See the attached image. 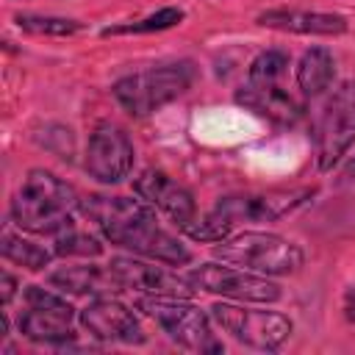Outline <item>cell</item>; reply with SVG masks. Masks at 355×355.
Instances as JSON below:
<instances>
[{"mask_svg": "<svg viewBox=\"0 0 355 355\" xmlns=\"http://www.w3.org/2000/svg\"><path fill=\"white\" fill-rule=\"evenodd\" d=\"M53 252L61 255V258H100L103 255V241L72 225L64 233L53 236Z\"/></svg>", "mask_w": 355, "mask_h": 355, "instance_id": "7402d4cb", "label": "cell"}, {"mask_svg": "<svg viewBox=\"0 0 355 355\" xmlns=\"http://www.w3.org/2000/svg\"><path fill=\"white\" fill-rule=\"evenodd\" d=\"M17 288H19V280L6 269V272H3V305H8V302L14 300Z\"/></svg>", "mask_w": 355, "mask_h": 355, "instance_id": "cb8c5ba5", "label": "cell"}, {"mask_svg": "<svg viewBox=\"0 0 355 355\" xmlns=\"http://www.w3.org/2000/svg\"><path fill=\"white\" fill-rule=\"evenodd\" d=\"M0 255L8 263H17V266H22L28 272H42L44 266H50V261H53L55 252H50L42 244H36L31 239H22L11 227H6L3 236H0Z\"/></svg>", "mask_w": 355, "mask_h": 355, "instance_id": "d6986e66", "label": "cell"}, {"mask_svg": "<svg viewBox=\"0 0 355 355\" xmlns=\"http://www.w3.org/2000/svg\"><path fill=\"white\" fill-rule=\"evenodd\" d=\"M136 308L155 319L161 330L180 347L191 352H222V341L211 330V313L200 311L189 300L178 297H147L141 294L136 300Z\"/></svg>", "mask_w": 355, "mask_h": 355, "instance_id": "52a82bcc", "label": "cell"}, {"mask_svg": "<svg viewBox=\"0 0 355 355\" xmlns=\"http://www.w3.org/2000/svg\"><path fill=\"white\" fill-rule=\"evenodd\" d=\"M336 78V58L327 47H311L297 64V86L302 97H319L330 89Z\"/></svg>", "mask_w": 355, "mask_h": 355, "instance_id": "ac0fdd59", "label": "cell"}, {"mask_svg": "<svg viewBox=\"0 0 355 355\" xmlns=\"http://www.w3.org/2000/svg\"><path fill=\"white\" fill-rule=\"evenodd\" d=\"M236 103L244 105L247 111L275 122V125H294L297 119H302V103H297L283 83L280 86H252L244 83L236 92Z\"/></svg>", "mask_w": 355, "mask_h": 355, "instance_id": "e0dca14e", "label": "cell"}, {"mask_svg": "<svg viewBox=\"0 0 355 355\" xmlns=\"http://www.w3.org/2000/svg\"><path fill=\"white\" fill-rule=\"evenodd\" d=\"M286 72H288V53L263 50L250 61L247 83H252V86H280Z\"/></svg>", "mask_w": 355, "mask_h": 355, "instance_id": "44dd1931", "label": "cell"}, {"mask_svg": "<svg viewBox=\"0 0 355 355\" xmlns=\"http://www.w3.org/2000/svg\"><path fill=\"white\" fill-rule=\"evenodd\" d=\"M214 258L266 275V277L294 275L305 263V252L294 241L275 236V233H261V230H241V233H233L216 241Z\"/></svg>", "mask_w": 355, "mask_h": 355, "instance_id": "5b68a950", "label": "cell"}, {"mask_svg": "<svg viewBox=\"0 0 355 355\" xmlns=\"http://www.w3.org/2000/svg\"><path fill=\"white\" fill-rule=\"evenodd\" d=\"M122 283L125 291H139L147 297H178V300H191L194 286L186 275H178L172 269L158 266V261L141 258V255H116L108 263Z\"/></svg>", "mask_w": 355, "mask_h": 355, "instance_id": "7c38bea8", "label": "cell"}, {"mask_svg": "<svg viewBox=\"0 0 355 355\" xmlns=\"http://www.w3.org/2000/svg\"><path fill=\"white\" fill-rule=\"evenodd\" d=\"M14 22L19 31L36 33V36H72V33L83 31V22H78V19L47 17V14H17Z\"/></svg>", "mask_w": 355, "mask_h": 355, "instance_id": "603a6c76", "label": "cell"}, {"mask_svg": "<svg viewBox=\"0 0 355 355\" xmlns=\"http://www.w3.org/2000/svg\"><path fill=\"white\" fill-rule=\"evenodd\" d=\"M136 161V150L130 136L111 122H100L86 144V158H83V169L89 172V178H94L103 186H116L122 183Z\"/></svg>", "mask_w": 355, "mask_h": 355, "instance_id": "8fae6325", "label": "cell"}, {"mask_svg": "<svg viewBox=\"0 0 355 355\" xmlns=\"http://www.w3.org/2000/svg\"><path fill=\"white\" fill-rule=\"evenodd\" d=\"M316 197V186H294V189H266V191H239L222 197L202 219H197L186 236L191 241L216 244L236 233L244 222H277L286 214L305 205Z\"/></svg>", "mask_w": 355, "mask_h": 355, "instance_id": "7a4b0ae2", "label": "cell"}, {"mask_svg": "<svg viewBox=\"0 0 355 355\" xmlns=\"http://www.w3.org/2000/svg\"><path fill=\"white\" fill-rule=\"evenodd\" d=\"M80 208V194L47 169H31L14 191L8 214L11 222L33 236H58L75 225L72 214Z\"/></svg>", "mask_w": 355, "mask_h": 355, "instance_id": "3957f363", "label": "cell"}, {"mask_svg": "<svg viewBox=\"0 0 355 355\" xmlns=\"http://www.w3.org/2000/svg\"><path fill=\"white\" fill-rule=\"evenodd\" d=\"M341 308H344L347 322H355V286H349V288L344 291V302H341Z\"/></svg>", "mask_w": 355, "mask_h": 355, "instance_id": "d4e9b609", "label": "cell"}, {"mask_svg": "<svg viewBox=\"0 0 355 355\" xmlns=\"http://www.w3.org/2000/svg\"><path fill=\"white\" fill-rule=\"evenodd\" d=\"M47 283L58 288L61 294L72 297H114L122 288L111 266H97V263H67L55 272L47 275Z\"/></svg>", "mask_w": 355, "mask_h": 355, "instance_id": "9a60e30c", "label": "cell"}, {"mask_svg": "<svg viewBox=\"0 0 355 355\" xmlns=\"http://www.w3.org/2000/svg\"><path fill=\"white\" fill-rule=\"evenodd\" d=\"M194 78H197L194 61L183 58V61L158 64L141 72H130L111 86V94L130 116H150L166 103L186 94Z\"/></svg>", "mask_w": 355, "mask_h": 355, "instance_id": "277c9868", "label": "cell"}, {"mask_svg": "<svg viewBox=\"0 0 355 355\" xmlns=\"http://www.w3.org/2000/svg\"><path fill=\"white\" fill-rule=\"evenodd\" d=\"M80 327L97 338V341H108V344H144L147 333L139 322V316L122 305L116 297H94L80 313H78Z\"/></svg>", "mask_w": 355, "mask_h": 355, "instance_id": "4fadbf2b", "label": "cell"}, {"mask_svg": "<svg viewBox=\"0 0 355 355\" xmlns=\"http://www.w3.org/2000/svg\"><path fill=\"white\" fill-rule=\"evenodd\" d=\"M258 25L302 36H341L347 33V19L327 11H302V8H269L258 14Z\"/></svg>", "mask_w": 355, "mask_h": 355, "instance_id": "2e32d148", "label": "cell"}, {"mask_svg": "<svg viewBox=\"0 0 355 355\" xmlns=\"http://www.w3.org/2000/svg\"><path fill=\"white\" fill-rule=\"evenodd\" d=\"M355 144V80H341L322 103L313 122L316 166L330 172Z\"/></svg>", "mask_w": 355, "mask_h": 355, "instance_id": "8992f818", "label": "cell"}, {"mask_svg": "<svg viewBox=\"0 0 355 355\" xmlns=\"http://www.w3.org/2000/svg\"><path fill=\"white\" fill-rule=\"evenodd\" d=\"M186 19V11L178 6H164L155 14H147L141 19L133 22H119V25H108L103 28V36H125V33H155V31H169L175 25H180Z\"/></svg>", "mask_w": 355, "mask_h": 355, "instance_id": "ffe728a7", "label": "cell"}, {"mask_svg": "<svg viewBox=\"0 0 355 355\" xmlns=\"http://www.w3.org/2000/svg\"><path fill=\"white\" fill-rule=\"evenodd\" d=\"M191 286L197 291H208V294H219L225 300L233 302H258V305H269L277 302L283 297L280 286L275 280H269L266 275L250 272V269H236L233 263L225 266L222 263H200L194 266L189 275Z\"/></svg>", "mask_w": 355, "mask_h": 355, "instance_id": "30bf717a", "label": "cell"}, {"mask_svg": "<svg viewBox=\"0 0 355 355\" xmlns=\"http://www.w3.org/2000/svg\"><path fill=\"white\" fill-rule=\"evenodd\" d=\"M133 191L147 200L153 208H158L172 225H178L180 230H189L194 222H197V202H194V194L172 180L166 172L161 169H141L139 178H133Z\"/></svg>", "mask_w": 355, "mask_h": 355, "instance_id": "5bb4252c", "label": "cell"}, {"mask_svg": "<svg viewBox=\"0 0 355 355\" xmlns=\"http://www.w3.org/2000/svg\"><path fill=\"white\" fill-rule=\"evenodd\" d=\"M211 322L236 338L239 344L261 352H275L280 349L294 324L286 313L280 311H266V308H247V305H233V302H214L211 305Z\"/></svg>", "mask_w": 355, "mask_h": 355, "instance_id": "ba28073f", "label": "cell"}, {"mask_svg": "<svg viewBox=\"0 0 355 355\" xmlns=\"http://www.w3.org/2000/svg\"><path fill=\"white\" fill-rule=\"evenodd\" d=\"M86 219H92L103 239L114 247L130 250L133 255L166 263L186 266L191 263V250L166 227H161L153 205L147 200H133L122 194H86L78 208Z\"/></svg>", "mask_w": 355, "mask_h": 355, "instance_id": "6da1fadb", "label": "cell"}, {"mask_svg": "<svg viewBox=\"0 0 355 355\" xmlns=\"http://www.w3.org/2000/svg\"><path fill=\"white\" fill-rule=\"evenodd\" d=\"M22 300H25V311L17 319V327L28 341L61 347L75 338L72 330L75 308L61 294L47 291L42 286H25Z\"/></svg>", "mask_w": 355, "mask_h": 355, "instance_id": "9c48e42d", "label": "cell"}]
</instances>
